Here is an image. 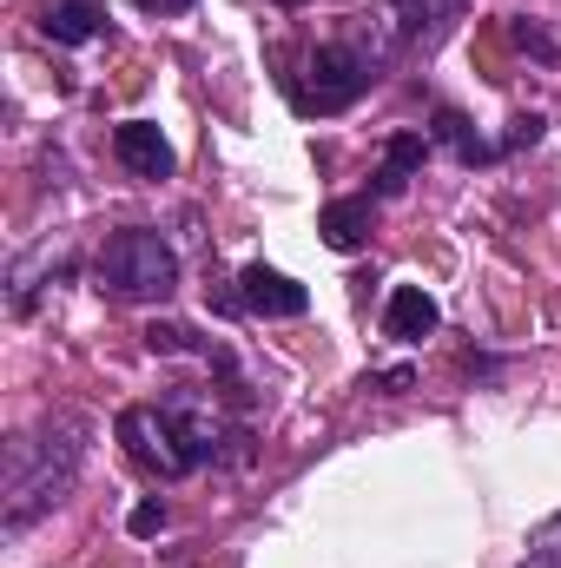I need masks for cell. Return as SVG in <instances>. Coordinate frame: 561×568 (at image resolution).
I'll return each mask as SVG.
<instances>
[{"instance_id": "obj_18", "label": "cell", "mask_w": 561, "mask_h": 568, "mask_svg": "<svg viewBox=\"0 0 561 568\" xmlns=\"http://www.w3.org/2000/svg\"><path fill=\"white\" fill-rule=\"evenodd\" d=\"M145 13H185V7H198V0H140Z\"/></svg>"}, {"instance_id": "obj_10", "label": "cell", "mask_w": 561, "mask_h": 568, "mask_svg": "<svg viewBox=\"0 0 561 568\" xmlns=\"http://www.w3.org/2000/svg\"><path fill=\"white\" fill-rule=\"evenodd\" d=\"M422 159H429V140L422 133H390L384 140V165H377V199H397L422 172Z\"/></svg>"}, {"instance_id": "obj_16", "label": "cell", "mask_w": 561, "mask_h": 568, "mask_svg": "<svg viewBox=\"0 0 561 568\" xmlns=\"http://www.w3.org/2000/svg\"><path fill=\"white\" fill-rule=\"evenodd\" d=\"M126 529H133V536H159V529H165V503H140Z\"/></svg>"}, {"instance_id": "obj_19", "label": "cell", "mask_w": 561, "mask_h": 568, "mask_svg": "<svg viewBox=\"0 0 561 568\" xmlns=\"http://www.w3.org/2000/svg\"><path fill=\"white\" fill-rule=\"evenodd\" d=\"M529 568H561V562H536V556H529Z\"/></svg>"}, {"instance_id": "obj_5", "label": "cell", "mask_w": 561, "mask_h": 568, "mask_svg": "<svg viewBox=\"0 0 561 568\" xmlns=\"http://www.w3.org/2000/svg\"><path fill=\"white\" fill-rule=\"evenodd\" d=\"M238 304L252 317H304L310 311V291L290 284L284 272H272V265H245L238 272Z\"/></svg>"}, {"instance_id": "obj_20", "label": "cell", "mask_w": 561, "mask_h": 568, "mask_svg": "<svg viewBox=\"0 0 561 568\" xmlns=\"http://www.w3.org/2000/svg\"><path fill=\"white\" fill-rule=\"evenodd\" d=\"M278 7H304V0H278Z\"/></svg>"}, {"instance_id": "obj_11", "label": "cell", "mask_w": 561, "mask_h": 568, "mask_svg": "<svg viewBox=\"0 0 561 568\" xmlns=\"http://www.w3.org/2000/svg\"><path fill=\"white\" fill-rule=\"evenodd\" d=\"M456 13H462V0H390V20H397L410 40H436Z\"/></svg>"}, {"instance_id": "obj_14", "label": "cell", "mask_w": 561, "mask_h": 568, "mask_svg": "<svg viewBox=\"0 0 561 568\" xmlns=\"http://www.w3.org/2000/svg\"><path fill=\"white\" fill-rule=\"evenodd\" d=\"M529 556H536V562H561V516L536 523V536H529Z\"/></svg>"}, {"instance_id": "obj_6", "label": "cell", "mask_w": 561, "mask_h": 568, "mask_svg": "<svg viewBox=\"0 0 561 568\" xmlns=\"http://www.w3.org/2000/svg\"><path fill=\"white\" fill-rule=\"evenodd\" d=\"M113 152H120V165L133 172V179H172V145H165V133L152 126V120H126L120 133H113Z\"/></svg>"}, {"instance_id": "obj_8", "label": "cell", "mask_w": 561, "mask_h": 568, "mask_svg": "<svg viewBox=\"0 0 561 568\" xmlns=\"http://www.w3.org/2000/svg\"><path fill=\"white\" fill-rule=\"evenodd\" d=\"M40 33H47L53 47H86V40L106 33V7H100V0H53L47 20H40Z\"/></svg>"}, {"instance_id": "obj_12", "label": "cell", "mask_w": 561, "mask_h": 568, "mask_svg": "<svg viewBox=\"0 0 561 568\" xmlns=\"http://www.w3.org/2000/svg\"><path fill=\"white\" fill-rule=\"evenodd\" d=\"M145 351H152V357H205V364H225L218 344H205V337L185 331V324H145Z\"/></svg>"}, {"instance_id": "obj_13", "label": "cell", "mask_w": 561, "mask_h": 568, "mask_svg": "<svg viewBox=\"0 0 561 568\" xmlns=\"http://www.w3.org/2000/svg\"><path fill=\"white\" fill-rule=\"evenodd\" d=\"M429 133H436V140L449 145V152H456V159H462V165H482V159H489V152H496V145H489V140H476V126H469V120H462V113H449V106H442V113H436V126H429Z\"/></svg>"}, {"instance_id": "obj_17", "label": "cell", "mask_w": 561, "mask_h": 568, "mask_svg": "<svg viewBox=\"0 0 561 568\" xmlns=\"http://www.w3.org/2000/svg\"><path fill=\"white\" fill-rule=\"evenodd\" d=\"M536 140H542V120L529 113V120H516V126H509V140H502V152H522V145H536Z\"/></svg>"}, {"instance_id": "obj_1", "label": "cell", "mask_w": 561, "mask_h": 568, "mask_svg": "<svg viewBox=\"0 0 561 568\" xmlns=\"http://www.w3.org/2000/svg\"><path fill=\"white\" fill-rule=\"evenodd\" d=\"M86 443H93V424L73 417V410H47L33 429H20L7 443V536L33 529L86 469Z\"/></svg>"}, {"instance_id": "obj_3", "label": "cell", "mask_w": 561, "mask_h": 568, "mask_svg": "<svg viewBox=\"0 0 561 568\" xmlns=\"http://www.w3.org/2000/svg\"><path fill=\"white\" fill-rule=\"evenodd\" d=\"M178 284V258H172V245L159 239V232H120V239H106V252H100V291H113V297H165Z\"/></svg>"}, {"instance_id": "obj_4", "label": "cell", "mask_w": 561, "mask_h": 568, "mask_svg": "<svg viewBox=\"0 0 561 568\" xmlns=\"http://www.w3.org/2000/svg\"><path fill=\"white\" fill-rule=\"evenodd\" d=\"M120 443H126V456L140 463L145 476H165V483L192 476V456H185L178 429L165 417V404H133V410H120Z\"/></svg>"}, {"instance_id": "obj_15", "label": "cell", "mask_w": 561, "mask_h": 568, "mask_svg": "<svg viewBox=\"0 0 561 568\" xmlns=\"http://www.w3.org/2000/svg\"><path fill=\"white\" fill-rule=\"evenodd\" d=\"M516 47H522V53H542V60H555V53H561V47L542 33V27H536V20H516Z\"/></svg>"}, {"instance_id": "obj_2", "label": "cell", "mask_w": 561, "mask_h": 568, "mask_svg": "<svg viewBox=\"0 0 561 568\" xmlns=\"http://www.w3.org/2000/svg\"><path fill=\"white\" fill-rule=\"evenodd\" d=\"M377 80V53H364L357 40H324L310 60H304V87H297V106L330 120V113H350Z\"/></svg>"}, {"instance_id": "obj_7", "label": "cell", "mask_w": 561, "mask_h": 568, "mask_svg": "<svg viewBox=\"0 0 561 568\" xmlns=\"http://www.w3.org/2000/svg\"><path fill=\"white\" fill-rule=\"evenodd\" d=\"M436 324H442V311H436V297H429L422 284H397V291H390V304H384V337L422 344Z\"/></svg>"}, {"instance_id": "obj_9", "label": "cell", "mask_w": 561, "mask_h": 568, "mask_svg": "<svg viewBox=\"0 0 561 568\" xmlns=\"http://www.w3.org/2000/svg\"><path fill=\"white\" fill-rule=\"evenodd\" d=\"M370 225H377V205H370V199H330L324 219H317V232H324L330 252H357V245H370Z\"/></svg>"}]
</instances>
